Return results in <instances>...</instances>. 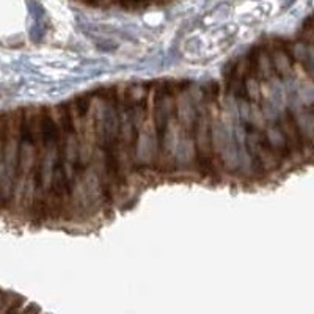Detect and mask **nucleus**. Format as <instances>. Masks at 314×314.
Here are the masks:
<instances>
[{
	"label": "nucleus",
	"instance_id": "obj_1",
	"mask_svg": "<svg viewBox=\"0 0 314 314\" xmlns=\"http://www.w3.org/2000/svg\"><path fill=\"white\" fill-rule=\"evenodd\" d=\"M153 2H162V0H118V3L126 5V6H140V5H148Z\"/></svg>",
	"mask_w": 314,
	"mask_h": 314
}]
</instances>
